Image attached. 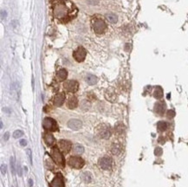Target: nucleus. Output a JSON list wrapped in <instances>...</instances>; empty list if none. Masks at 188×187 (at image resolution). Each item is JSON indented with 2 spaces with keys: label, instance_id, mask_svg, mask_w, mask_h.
I'll list each match as a JSON object with an SVG mask.
<instances>
[{
  "label": "nucleus",
  "instance_id": "0eeeda50",
  "mask_svg": "<svg viewBox=\"0 0 188 187\" xmlns=\"http://www.w3.org/2000/svg\"><path fill=\"white\" fill-rule=\"evenodd\" d=\"M63 87L64 89L67 90L68 92L70 93H76L78 88H79V84L77 81H73V80H70V81H67L65 82L63 84Z\"/></svg>",
  "mask_w": 188,
  "mask_h": 187
},
{
  "label": "nucleus",
  "instance_id": "a878e982",
  "mask_svg": "<svg viewBox=\"0 0 188 187\" xmlns=\"http://www.w3.org/2000/svg\"><path fill=\"white\" fill-rule=\"evenodd\" d=\"M82 178H83V180L85 183H89L92 180V176L89 173H84Z\"/></svg>",
  "mask_w": 188,
  "mask_h": 187
},
{
  "label": "nucleus",
  "instance_id": "20e7f679",
  "mask_svg": "<svg viewBox=\"0 0 188 187\" xmlns=\"http://www.w3.org/2000/svg\"><path fill=\"white\" fill-rule=\"evenodd\" d=\"M96 133L100 138L102 139H108L110 137L111 135V129L110 126L108 125H100L96 128Z\"/></svg>",
  "mask_w": 188,
  "mask_h": 187
},
{
  "label": "nucleus",
  "instance_id": "39448f33",
  "mask_svg": "<svg viewBox=\"0 0 188 187\" xmlns=\"http://www.w3.org/2000/svg\"><path fill=\"white\" fill-rule=\"evenodd\" d=\"M42 126L48 131L54 132L58 129V126H57L56 120L51 119V118H45L43 120V121H42Z\"/></svg>",
  "mask_w": 188,
  "mask_h": 187
},
{
  "label": "nucleus",
  "instance_id": "9b49d317",
  "mask_svg": "<svg viewBox=\"0 0 188 187\" xmlns=\"http://www.w3.org/2000/svg\"><path fill=\"white\" fill-rule=\"evenodd\" d=\"M82 126H83L82 121L77 119H71L68 121V126L72 130H79L82 127Z\"/></svg>",
  "mask_w": 188,
  "mask_h": 187
},
{
  "label": "nucleus",
  "instance_id": "393cba45",
  "mask_svg": "<svg viewBox=\"0 0 188 187\" xmlns=\"http://www.w3.org/2000/svg\"><path fill=\"white\" fill-rule=\"evenodd\" d=\"M124 130H125V126H124V125L121 124V123H119V124L116 125L115 127H114V131H115V132H116L117 134H121V133H123Z\"/></svg>",
  "mask_w": 188,
  "mask_h": 187
},
{
  "label": "nucleus",
  "instance_id": "dca6fc26",
  "mask_svg": "<svg viewBox=\"0 0 188 187\" xmlns=\"http://www.w3.org/2000/svg\"><path fill=\"white\" fill-rule=\"evenodd\" d=\"M105 97L109 101H114L116 100V95L115 93L111 89H108L105 93Z\"/></svg>",
  "mask_w": 188,
  "mask_h": 187
},
{
  "label": "nucleus",
  "instance_id": "cd10ccee",
  "mask_svg": "<svg viewBox=\"0 0 188 187\" xmlns=\"http://www.w3.org/2000/svg\"><path fill=\"white\" fill-rule=\"evenodd\" d=\"M162 153H163V150H162L161 147H156V148H155V150H154V154H155L156 156H161Z\"/></svg>",
  "mask_w": 188,
  "mask_h": 187
},
{
  "label": "nucleus",
  "instance_id": "2f4dec72",
  "mask_svg": "<svg viewBox=\"0 0 188 187\" xmlns=\"http://www.w3.org/2000/svg\"><path fill=\"white\" fill-rule=\"evenodd\" d=\"M87 2L90 5H96L99 4V0H87Z\"/></svg>",
  "mask_w": 188,
  "mask_h": 187
},
{
  "label": "nucleus",
  "instance_id": "2eb2a0df",
  "mask_svg": "<svg viewBox=\"0 0 188 187\" xmlns=\"http://www.w3.org/2000/svg\"><path fill=\"white\" fill-rule=\"evenodd\" d=\"M78 105V101H77V98L76 96H70L68 100V102H67V106L70 109H74L76 108Z\"/></svg>",
  "mask_w": 188,
  "mask_h": 187
},
{
  "label": "nucleus",
  "instance_id": "4c0bfd02",
  "mask_svg": "<svg viewBox=\"0 0 188 187\" xmlns=\"http://www.w3.org/2000/svg\"><path fill=\"white\" fill-rule=\"evenodd\" d=\"M11 187H13V186H11Z\"/></svg>",
  "mask_w": 188,
  "mask_h": 187
},
{
  "label": "nucleus",
  "instance_id": "c85d7f7f",
  "mask_svg": "<svg viewBox=\"0 0 188 187\" xmlns=\"http://www.w3.org/2000/svg\"><path fill=\"white\" fill-rule=\"evenodd\" d=\"M10 164H11V173L14 174L15 173V160H14V158H13V157H11V162H10Z\"/></svg>",
  "mask_w": 188,
  "mask_h": 187
},
{
  "label": "nucleus",
  "instance_id": "ddd939ff",
  "mask_svg": "<svg viewBox=\"0 0 188 187\" xmlns=\"http://www.w3.org/2000/svg\"><path fill=\"white\" fill-rule=\"evenodd\" d=\"M65 101V95L64 93H58L56 96L54 97V105L56 107H60L62 106Z\"/></svg>",
  "mask_w": 188,
  "mask_h": 187
},
{
  "label": "nucleus",
  "instance_id": "c9c22d12",
  "mask_svg": "<svg viewBox=\"0 0 188 187\" xmlns=\"http://www.w3.org/2000/svg\"><path fill=\"white\" fill-rule=\"evenodd\" d=\"M9 136H10V133H9V132H5V135H4V139H5V140H8V139H9Z\"/></svg>",
  "mask_w": 188,
  "mask_h": 187
},
{
  "label": "nucleus",
  "instance_id": "412c9836",
  "mask_svg": "<svg viewBox=\"0 0 188 187\" xmlns=\"http://www.w3.org/2000/svg\"><path fill=\"white\" fill-rule=\"evenodd\" d=\"M85 80H86L87 83L89 84V85H95L96 83H97V78L93 75H88L86 76Z\"/></svg>",
  "mask_w": 188,
  "mask_h": 187
},
{
  "label": "nucleus",
  "instance_id": "7c9ffc66",
  "mask_svg": "<svg viewBox=\"0 0 188 187\" xmlns=\"http://www.w3.org/2000/svg\"><path fill=\"white\" fill-rule=\"evenodd\" d=\"M26 153H27V156H28L29 160H30V163L32 165V157H31V150L30 149H27L26 150Z\"/></svg>",
  "mask_w": 188,
  "mask_h": 187
},
{
  "label": "nucleus",
  "instance_id": "e433bc0d",
  "mask_svg": "<svg viewBox=\"0 0 188 187\" xmlns=\"http://www.w3.org/2000/svg\"><path fill=\"white\" fill-rule=\"evenodd\" d=\"M29 185L30 187L33 185V181H32V179H29Z\"/></svg>",
  "mask_w": 188,
  "mask_h": 187
},
{
  "label": "nucleus",
  "instance_id": "f257e3e1",
  "mask_svg": "<svg viewBox=\"0 0 188 187\" xmlns=\"http://www.w3.org/2000/svg\"><path fill=\"white\" fill-rule=\"evenodd\" d=\"M53 12H54V16L59 20L66 19L69 16V13H70L68 6L63 3L56 4L54 5V8H53Z\"/></svg>",
  "mask_w": 188,
  "mask_h": 187
},
{
  "label": "nucleus",
  "instance_id": "6ab92c4d",
  "mask_svg": "<svg viewBox=\"0 0 188 187\" xmlns=\"http://www.w3.org/2000/svg\"><path fill=\"white\" fill-rule=\"evenodd\" d=\"M105 17H106V19H107V20L108 21L109 23H115L117 22V20H118L117 16L114 13L106 14Z\"/></svg>",
  "mask_w": 188,
  "mask_h": 187
},
{
  "label": "nucleus",
  "instance_id": "9d476101",
  "mask_svg": "<svg viewBox=\"0 0 188 187\" xmlns=\"http://www.w3.org/2000/svg\"><path fill=\"white\" fill-rule=\"evenodd\" d=\"M99 166L103 170H108L112 166V160L108 157H103L99 160Z\"/></svg>",
  "mask_w": 188,
  "mask_h": 187
},
{
  "label": "nucleus",
  "instance_id": "4be33fe9",
  "mask_svg": "<svg viewBox=\"0 0 188 187\" xmlns=\"http://www.w3.org/2000/svg\"><path fill=\"white\" fill-rule=\"evenodd\" d=\"M153 96L156 99H161L163 97V90L160 87H156L153 92Z\"/></svg>",
  "mask_w": 188,
  "mask_h": 187
},
{
  "label": "nucleus",
  "instance_id": "473e14b6",
  "mask_svg": "<svg viewBox=\"0 0 188 187\" xmlns=\"http://www.w3.org/2000/svg\"><path fill=\"white\" fill-rule=\"evenodd\" d=\"M1 173L3 175H5L6 173V166L5 165H2L1 166Z\"/></svg>",
  "mask_w": 188,
  "mask_h": 187
},
{
  "label": "nucleus",
  "instance_id": "bb28decb",
  "mask_svg": "<svg viewBox=\"0 0 188 187\" xmlns=\"http://www.w3.org/2000/svg\"><path fill=\"white\" fill-rule=\"evenodd\" d=\"M24 135V132L21 131V130H17V131H15L13 132V137L15 139H18L22 137Z\"/></svg>",
  "mask_w": 188,
  "mask_h": 187
},
{
  "label": "nucleus",
  "instance_id": "f03ea898",
  "mask_svg": "<svg viewBox=\"0 0 188 187\" xmlns=\"http://www.w3.org/2000/svg\"><path fill=\"white\" fill-rule=\"evenodd\" d=\"M50 155H51L52 159H54V161L56 162L58 166L64 167V166H65V160H64L63 154L59 151L58 147L54 146L51 149V151H50Z\"/></svg>",
  "mask_w": 188,
  "mask_h": 187
},
{
  "label": "nucleus",
  "instance_id": "5701e85b",
  "mask_svg": "<svg viewBox=\"0 0 188 187\" xmlns=\"http://www.w3.org/2000/svg\"><path fill=\"white\" fill-rule=\"evenodd\" d=\"M167 127H168V124L166 121H159L158 124H157V129L160 132L166 131Z\"/></svg>",
  "mask_w": 188,
  "mask_h": 187
},
{
  "label": "nucleus",
  "instance_id": "423d86ee",
  "mask_svg": "<svg viewBox=\"0 0 188 187\" xmlns=\"http://www.w3.org/2000/svg\"><path fill=\"white\" fill-rule=\"evenodd\" d=\"M85 162L82 158L80 157H77V156H74V157H71L69 159V165L73 168H76V169H80L84 166Z\"/></svg>",
  "mask_w": 188,
  "mask_h": 187
},
{
  "label": "nucleus",
  "instance_id": "b1692460",
  "mask_svg": "<svg viewBox=\"0 0 188 187\" xmlns=\"http://www.w3.org/2000/svg\"><path fill=\"white\" fill-rule=\"evenodd\" d=\"M113 154L114 155H118L121 152V145H119V144H114L112 145V149H111Z\"/></svg>",
  "mask_w": 188,
  "mask_h": 187
},
{
  "label": "nucleus",
  "instance_id": "72a5a7b5",
  "mask_svg": "<svg viewBox=\"0 0 188 187\" xmlns=\"http://www.w3.org/2000/svg\"><path fill=\"white\" fill-rule=\"evenodd\" d=\"M20 145H21L22 146H25V145H27V141H26L25 139H21V140H20Z\"/></svg>",
  "mask_w": 188,
  "mask_h": 187
},
{
  "label": "nucleus",
  "instance_id": "f704fd0d",
  "mask_svg": "<svg viewBox=\"0 0 188 187\" xmlns=\"http://www.w3.org/2000/svg\"><path fill=\"white\" fill-rule=\"evenodd\" d=\"M17 173H18V175L21 177L22 176V170H21V166H19V165H18V166H17Z\"/></svg>",
  "mask_w": 188,
  "mask_h": 187
},
{
  "label": "nucleus",
  "instance_id": "aec40b11",
  "mask_svg": "<svg viewBox=\"0 0 188 187\" xmlns=\"http://www.w3.org/2000/svg\"><path fill=\"white\" fill-rule=\"evenodd\" d=\"M84 152V147L82 145H79V144H76L73 146V152L77 155H80L82 153H83Z\"/></svg>",
  "mask_w": 188,
  "mask_h": 187
},
{
  "label": "nucleus",
  "instance_id": "6e6552de",
  "mask_svg": "<svg viewBox=\"0 0 188 187\" xmlns=\"http://www.w3.org/2000/svg\"><path fill=\"white\" fill-rule=\"evenodd\" d=\"M86 55H87V52L85 50V48L83 47H79L77 48V50L74 52L73 54V56L74 58L76 59V61L78 62H83L85 57H86Z\"/></svg>",
  "mask_w": 188,
  "mask_h": 187
},
{
  "label": "nucleus",
  "instance_id": "1a4fd4ad",
  "mask_svg": "<svg viewBox=\"0 0 188 187\" xmlns=\"http://www.w3.org/2000/svg\"><path fill=\"white\" fill-rule=\"evenodd\" d=\"M50 187H64V181L61 173H57L50 183Z\"/></svg>",
  "mask_w": 188,
  "mask_h": 187
},
{
  "label": "nucleus",
  "instance_id": "c756f323",
  "mask_svg": "<svg viewBox=\"0 0 188 187\" xmlns=\"http://www.w3.org/2000/svg\"><path fill=\"white\" fill-rule=\"evenodd\" d=\"M167 116L168 119H173L175 116V112L174 110H168L167 113Z\"/></svg>",
  "mask_w": 188,
  "mask_h": 187
},
{
  "label": "nucleus",
  "instance_id": "a211bd4d",
  "mask_svg": "<svg viewBox=\"0 0 188 187\" xmlns=\"http://www.w3.org/2000/svg\"><path fill=\"white\" fill-rule=\"evenodd\" d=\"M44 140H45L46 144L49 145V146H51V145L55 143V138H54V136H53L52 134H50V133H46V134L44 135Z\"/></svg>",
  "mask_w": 188,
  "mask_h": 187
},
{
  "label": "nucleus",
  "instance_id": "4468645a",
  "mask_svg": "<svg viewBox=\"0 0 188 187\" xmlns=\"http://www.w3.org/2000/svg\"><path fill=\"white\" fill-rule=\"evenodd\" d=\"M154 111L157 114L163 115L166 112V104L164 102H157L154 106Z\"/></svg>",
  "mask_w": 188,
  "mask_h": 187
},
{
  "label": "nucleus",
  "instance_id": "f8f14e48",
  "mask_svg": "<svg viewBox=\"0 0 188 187\" xmlns=\"http://www.w3.org/2000/svg\"><path fill=\"white\" fill-rule=\"evenodd\" d=\"M58 145H59V148L61 149V151H63V152L67 153L70 151L71 149V143L68 140H65V139H62L59 141L58 143Z\"/></svg>",
  "mask_w": 188,
  "mask_h": 187
},
{
  "label": "nucleus",
  "instance_id": "7ed1b4c3",
  "mask_svg": "<svg viewBox=\"0 0 188 187\" xmlns=\"http://www.w3.org/2000/svg\"><path fill=\"white\" fill-rule=\"evenodd\" d=\"M92 26H93V30L96 34H102L107 29V25L105 22L102 19L96 18L92 21Z\"/></svg>",
  "mask_w": 188,
  "mask_h": 187
},
{
  "label": "nucleus",
  "instance_id": "f3484780",
  "mask_svg": "<svg viewBox=\"0 0 188 187\" xmlns=\"http://www.w3.org/2000/svg\"><path fill=\"white\" fill-rule=\"evenodd\" d=\"M67 76H68V73H67V71L64 69L58 70L57 73H56V77H57L58 81H60V82L64 81L67 78Z\"/></svg>",
  "mask_w": 188,
  "mask_h": 187
}]
</instances>
